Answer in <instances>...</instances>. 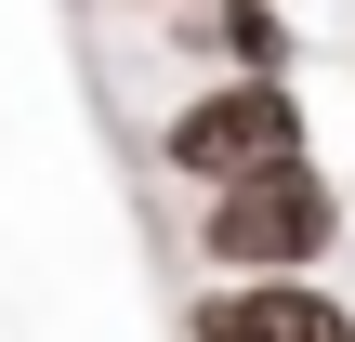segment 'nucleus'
Returning <instances> with one entry per match:
<instances>
[{
    "label": "nucleus",
    "instance_id": "f257e3e1",
    "mask_svg": "<svg viewBox=\"0 0 355 342\" xmlns=\"http://www.w3.org/2000/svg\"><path fill=\"white\" fill-rule=\"evenodd\" d=\"M198 250H211L224 277H316V264L343 250V185H329L316 158H263V171L211 185Z\"/></svg>",
    "mask_w": 355,
    "mask_h": 342
},
{
    "label": "nucleus",
    "instance_id": "f03ea898",
    "mask_svg": "<svg viewBox=\"0 0 355 342\" xmlns=\"http://www.w3.org/2000/svg\"><path fill=\"white\" fill-rule=\"evenodd\" d=\"M158 158H171L184 185H237V171H263V158H303V92H290L277 66H224L198 105L158 119Z\"/></svg>",
    "mask_w": 355,
    "mask_h": 342
},
{
    "label": "nucleus",
    "instance_id": "7ed1b4c3",
    "mask_svg": "<svg viewBox=\"0 0 355 342\" xmlns=\"http://www.w3.org/2000/svg\"><path fill=\"white\" fill-rule=\"evenodd\" d=\"M184 342H355V303L316 277H224V290H198Z\"/></svg>",
    "mask_w": 355,
    "mask_h": 342
},
{
    "label": "nucleus",
    "instance_id": "20e7f679",
    "mask_svg": "<svg viewBox=\"0 0 355 342\" xmlns=\"http://www.w3.org/2000/svg\"><path fill=\"white\" fill-rule=\"evenodd\" d=\"M211 40H224V66H277V79H290V53H303L277 0H211Z\"/></svg>",
    "mask_w": 355,
    "mask_h": 342
},
{
    "label": "nucleus",
    "instance_id": "39448f33",
    "mask_svg": "<svg viewBox=\"0 0 355 342\" xmlns=\"http://www.w3.org/2000/svg\"><path fill=\"white\" fill-rule=\"evenodd\" d=\"M145 13H158V0H145Z\"/></svg>",
    "mask_w": 355,
    "mask_h": 342
}]
</instances>
